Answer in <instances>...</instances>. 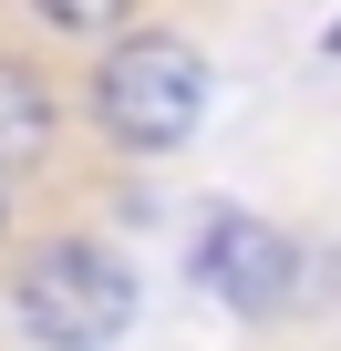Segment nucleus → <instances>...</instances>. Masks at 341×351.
<instances>
[{
	"mask_svg": "<svg viewBox=\"0 0 341 351\" xmlns=\"http://www.w3.org/2000/svg\"><path fill=\"white\" fill-rule=\"evenodd\" d=\"M0 238H11V197H0Z\"/></svg>",
	"mask_w": 341,
	"mask_h": 351,
	"instance_id": "obj_5",
	"label": "nucleus"
},
{
	"mask_svg": "<svg viewBox=\"0 0 341 351\" xmlns=\"http://www.w3.org/2000/svg\"><path fill=\"white\" fill-rule=\"evenodd\" d=\"M52 134H62V104H52V83H42L21 52H0V176L42 165V155H52Z\"/></svg>",
	"mask_w": 341,
	"mask_h": 351,
	"instance_id": "obj_4",
	"label": "nucleus"
},
{
	"mask_svg": "<svg viewBox=\"0 0 341 351\" xmlns=\"http://www.w3.org/2000/svg\"><path fill=\"white\" fill-rule=\"evenodd\" d=\"M93 124L124 155H176L207 124V52L187 32H165V21L114 32L104 62H93Z\"/></svg>",
	"mask_w": 341,
	"mask_h": 351,
	"instance_id": "obj_1",
	"label": "nucleus"
},
{
	"mask_svg": "<svg viewBox=\"0 0 341 351\" xmlns=\"http://www.w3.org/2000/svg\"><path fill=\"white\" fill-rule=\"evenodd\" d=\"M320 42H331V52H341V21H331V32H320Z\"/></svg>",
	"mask_w": 341,
	"mask_h": 351,
	"instance_id": "obj_6",
	"label": "nucleus"
},
{
	"mask_svg": "<svg viewBox=\"0 0 341 351\" xmlns=\"http://www.w3.org/2000/svg\"><path fill=\"white\" fill-rule=\"evenodd\" d=\"M197 289L217 300V310H238V320H269V310H290V289H300V238L290 228H269L259 207H207L197 217Z\"/></svg>",
	"mask_w": 341,
	"mask_h": 351,
	"instance_id": "obj_3",
	"label": "nucleus"
},
{
	"mask_svg": "<svg viewBox=\"0 0 341 351\" xmlns=\"http://www.w3.org/2000/svg\"><path fill=\"white\" fill-rule=\"evenodd\" d=\"M134 300L145 289H134L124 248H104V238H42L11 279V320L32 351H114L134 330Z\"/></svg>",
	"mask_w": 341,
	"mask_h": 351,
	"instance_id": "obj_2",
	"label": "nucleus"
}]
</instances>
